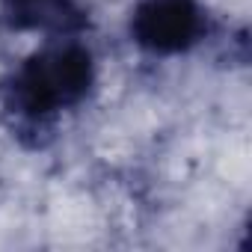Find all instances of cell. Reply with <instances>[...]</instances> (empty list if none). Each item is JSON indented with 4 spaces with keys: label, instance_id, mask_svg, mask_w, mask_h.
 Returning a JSON list of instances; mask_svg holds the SVG:
<instances>
[{
    "label": "cell",
    "instance_id": "7a4b0ae2",
    "mask_svg": "<svg viewBox=\"0 0 252 252\" xmlns=\"http://www.w3.org/2000/svg\"><path fill=\"white\" fill-rule=\"evenodd\" d=\"M208 33V15L199 0H140L131 12V39L158 57H175L196 48Z\"/></svg>",
    "mask_w": 252,
    "mask_h": 252
},
{
    "label": "cell",
    "instance_id": "6da1fadb",
    "mask_svg": "<svg viewBox=\"0 0 252 252\" xmlns=\"http://www.w3.org/2000/svg\"><path fill=\"white\" fill-rule=\"evenodd\" d=\"M95 86V57L74 39H54L30 54L0 89V104L18 137L33 146L54 131L60 113L77 107Z\"/></svg>",
    "mask_w": 252,
    "mask_h": 252
},
{
    "label": "cell",
    "instance_id": "3957f363",
    "mask_svg": "<svg viewBox=\"0 0 252 252\" xmlns=\"http://www.w3.org/2000/svg\"><path fill=\"white\" fill-rule=\"evenodd\" d=\"M0 18L9 30L48 39H74L89 24L80 0H0Z\"/></svg>",
    "mask_w": 252,
    "mask_h": 252
}]
</instances>
